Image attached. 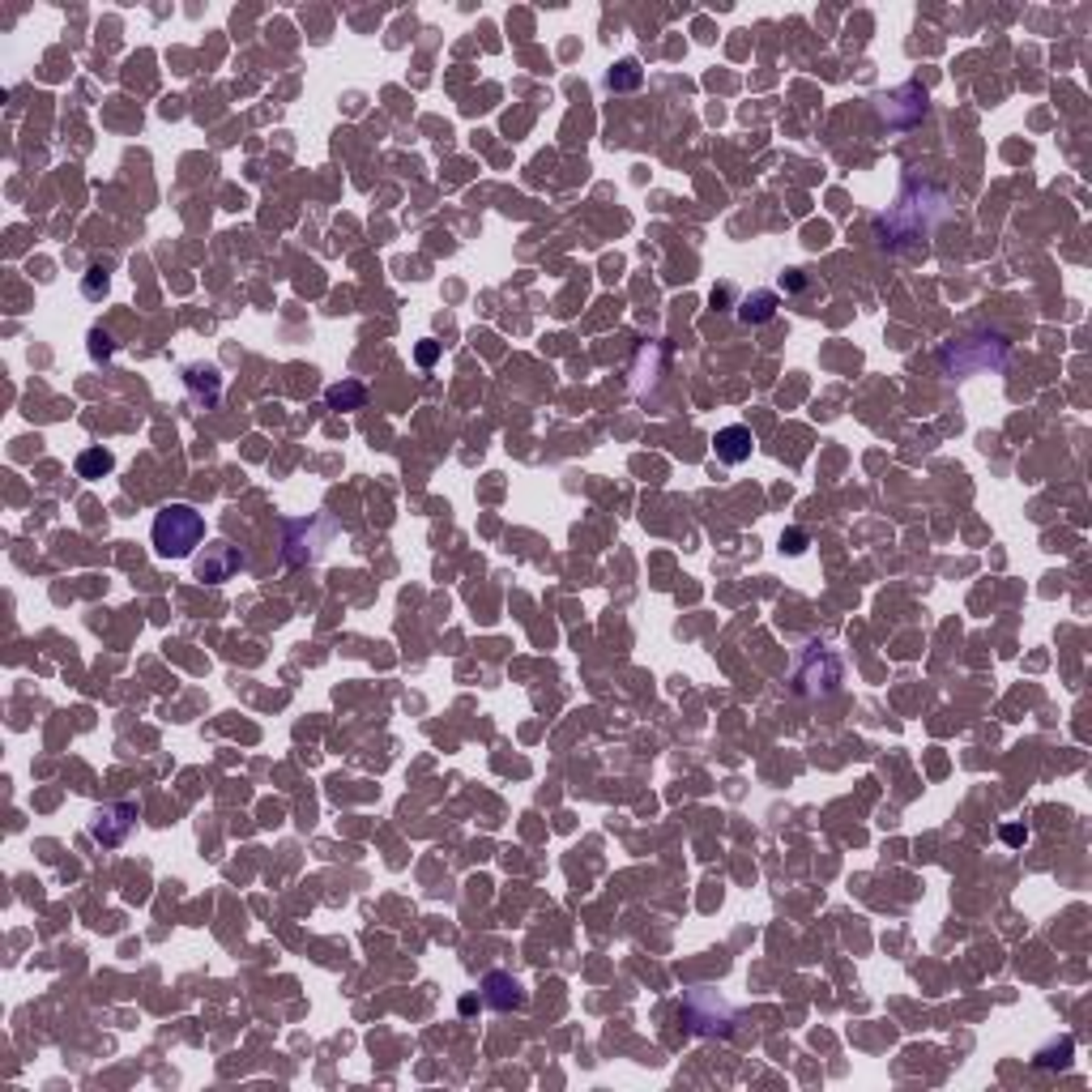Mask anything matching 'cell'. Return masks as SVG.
<instances>
[{"mask_svg":"<svg viewBox=\"0 0 1092 1092\" xmlns=\"http://www.w3.org/2000/svg\"><path fill=\"white\" fill-rule=\"evenodd\" d=\"M205 542V517L192 504H166L154 517V551L163 559H188Z\"/></svg>","mask_w":1092,"mask_h":1092,"instance_id":"6da1fadb","label":"cell"},{"mask_svg":"<svg viewBox=\"0 0 1092 1092\" xmlns=\"http://www.w3.org/2000/svg\"><path fill=\"white\" fill-rule=\"evenodd\" d=\"M1003 354H1007V342L999 333H977V337H964V342L948 346L939 359H943V367L956 363V375H969V372H982V367H999Z\"/></svg>","mask_w":1092,"mask_h":1092,"instance_id":"7a4b0ae2","label":"cell"},{"mask_svg":"<svg viewBox=\"0 0 1092 1092\" xmlns=\"http://www.w3.org/2000/svg\"><path fill=\"white\" fill-rule=\"evenodd\" d=\"M137 824V806L133 803H116V806H103L99 816H94V824H90V837L99 840V845H120L129 832H133Z\"/></svg>","mask_w":1092,"mask_h":1092,"instance_id":"3957f363","label":"cell"},{"mask_svg":"<svg viewBox=\"0 0 1092 1092\" xmlns=\"http://www.w3.org/2000/svg\"><path fill=\"white\" fill-rule=\"evenodd\" d=\"M239 568H243V555L235 551L231 542H214V546H205V555H197V576L201 581H210V585L235 576Z\"/></svg>","mask_w":1092,"mask_h":1092,"instance_id":"277c9868","label":"cell"},{"mask_svg":"<svg viewBox=\"0 0 1092 1092\" xmlns=\"http://www.w3.org/2000/svg\"><path fill=\"white\" fill-rule=\"evenodd\" d=\"M483 999L496 1007V1012H512V1007H525V986H521L517 977H508V973H486Z\"/></svg>","mask_w":1092,"mask_h":1092,"instance_id":"5b68a950","label":"cell"},{"mask_svg":"<svg viewBox=\"0 0 1092 1092\" xmlns=\"http://www.w3.org/2000/svg\"><path fill=\"white\" fill-rule=\"evenodd\" d=\"M751 457V431L747 427H726L718 431V461L739 465Z\"/></svg>","mask_w":1092,"mask_h":1092,"instance_id":"8992f818","label":"cell"},{"mask_svg":"<svg viewBox=\"0 0 1092 1092\" xmlns=\"http://www.w3.org/2000/svg\"><path fill=\"white\" fill-rule=\"evenodd\" d=\"M773 316H777V295L773 290H751V295L742 299V308H739L742 325H764V320H773Z\"/></svg>","mask_w":1092,"mask_h":1092,"instance_id":"52a82bcc","label":"cell"},{"mask_svg":"<svg viewBox=\"0 0 1092 1092\" xmlns=\"http://www.w3.org/2000/svg\"><path fill=\"white\" fill-rule=\"evenodd\" d=\"M325 401H329V410H359L367 401V388L359 380H342V385L325 388Z\"/></svg>","mask_w":1092,"mask_h":1092,"instance_id":"ba28073f","label":"cell"},{"mask_svg":"<svg viewBox=\"0 0 1092 1092\" xmlns=\"http://www.w3.org/2000/svg\"><path fill=\"white\" fill-rule=\"evenodd\" d=\"M640 81H644V68H640V60H632V55L628 60H619V65L607 73V86L619 90V94H623V90H636Z\"/></svg>","mask_w":1092,"mask_h":1092,"instance_id":"9c48e42d","label":"cell"},{"mask_svg":"<svg viewBox=\"0 0 1092 1092\" xmlns=\"http://www.w3.org/2000/svg\"><path fill=\"white\" fill-rule=\"evenodd\" d=\"M111 465H116V457H111L107 448H86V453L78 457V474L81 478H103V474H111Z\"/></svg>","mask_w":1092,"mask_h":1092,"instance_id":"30bf717a","label":"cell"},{"mask_svg":"<svg viewBox=\"0 0 1092 1092\" xmlns=\"http://www.w3.org/2000/svg\"><path fill=\"white\" fill-rule=\"evenodd\" d=\"M99 290H107V274L94 265L90 269V277H86V295H99Z\"/></svg>","mask_w":1092,"mask_h":1092,"instance_id":"8fae6325","label":"cell"},{"mask_svg":"<svg viewBox=\"0 0 1092 1092\" xmlns=\"http://www.w3.org/2000/svg\"><path fill=\"white\" fill-rule=\"evenodd\" d=\"M414 359H419V363H423V367H431V363H436V359H440V346H436V342H423V346H419V354H414Z\"/></svg>","mask_w":1092,"mask_h":1092,"instance_id":"7c38bea8","label":"cell"},{"mask_svg":"<svg viewBox=\"0 0 1092 1092\" xmlns=\"http://www.w3.org/2000/svg\"><path fill=\"white\" fill-rule=\"evenodd\" d=\"M803 542H806L803 534H798V530H790V534H785V551H803Z\"/></svg>","mask_w":1092,"mask_h":1092,"instance_id":"4fadbf2b","label":"cell"}]
</instances>
